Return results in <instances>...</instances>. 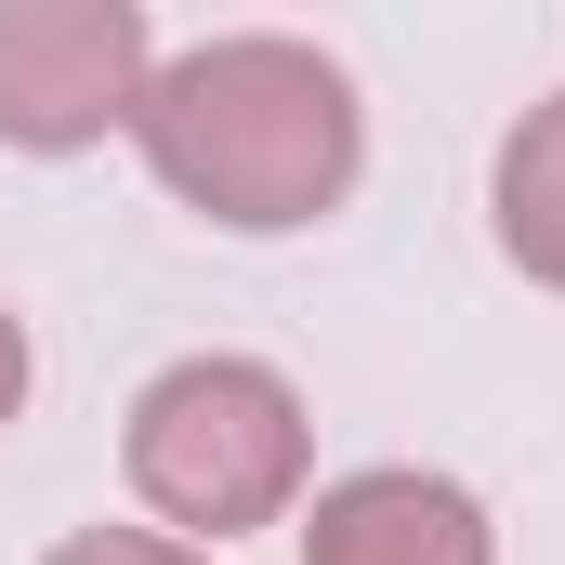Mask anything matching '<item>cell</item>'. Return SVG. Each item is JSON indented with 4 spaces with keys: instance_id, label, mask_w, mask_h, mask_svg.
<instances>
[{
    "instance_id": "1",
    "label": "cell",
    "mask_w": 565,
    "mask_h": 565,
    "mask_svg": "<svg viewBox=\"0 0 565 565\" xmlns=\"http://www.w3.org/2000/svg\"><path fill=\"white\" fill-rule=\"evenodd\" d=\"M132 145L198 224H224V237H302V224H329L355 198L369 106H355L342 53H316L289 26H224V40L158 53Z\"/></svg>"
},
{
    "instance_id": "2",
    "label": "cell",
    "mask_w": 565,
    "mask_h": 565,
    "mask_svg": "<svg viewBox=\"0 0 565 565\" xmlns=\"http://www.w3.org/2000/svg\"><path fill=\"white\" fill-rule=\"evenodd\" d=\"M119 473L158 513V540L184 553H224L250 526H289L302 487H316V422H302V382L264 355H171L119 422Z\"/></svg>"
},
{
    "instance_id": "3",
    "label": "cell",
    "mask_w": 565,
    "mask_h": 565,
    "mask_svg": "<svg viewBox=\"0 0 565 565\" xmlns=\"http://www.w3.org/2000/svg\"><path fill=\"white\" fill-rule=\"evenodd\" d=\"M158 79V26L132 0H0V145L13 158H79L132 132Z\"/></svg>"
},
{
    "instance_id": "4",
    "label": "cell",
    "mask_w": 565,
    "mask_h": 565,
    "mask_svg": "<svg viewBox=\"0 0 565 565\" xmlns=\"http://www.w3.org/2000/svg\"><path fill=\"white\" fill-rule=\"evenodd\" d=\"M302 565H500V526H487V500L460 473L369 460V473H329L316 487Z\"/></svg>"
},
{
    "instance_id": "5",
    "label": "cell",
    "mask_w": 565,
    "mask_h": 565,
    "mask_svg": "<svg viewBox=\"0 0 565 565\" xmlns=\"http://www.w3.org/2000/svg\"><path fill=\"white\" fill-rule=\"evenodd\" d=\"M487 224H500V250H513V277L565 289V93H540L500 158H487Z\"/></svg>"
},
{
    "instance_id": "6",
    "label": "cell",
    "mask_w": 565,
    "mask_h": 565,
    "mask_svg": "<svg viewBox=\"0 0 565 565\" xmlns=\"http://www.w3.org/2000/svg\"><path fill=\"white\" fill-rule=\"evenodd\" d=\"M40 565H211V553H184V540H158V526H79V540H53Z\"/></svg>"
},
{
    "instance_id": "7",
    "label": "cell",
    "mask_w": 565,
    "mask_h": 565,
    "mask_svg": "<svg viewBox=\"0 0 565 565\" xmlns=\"http://www.w3.org/2000/svg\"><path fill=\"white\" fill-rule=\"evenodd\" d=\"M26 369H40V355H26V316L0 302V434H13V408H26Z\"/></svg>"
}]
</instances>
